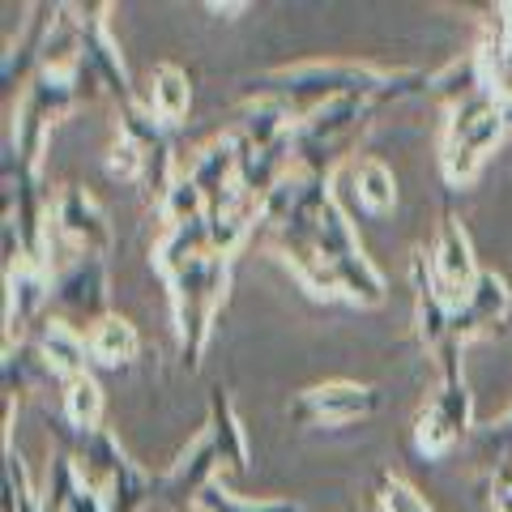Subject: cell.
<instances>
[{"mask_svg": "<svg viewBox=\"0 0 512 512\" xmlns=\"http://www.w3.org/2000/svg\"><path fill=\"white\" fill-rule=\"evenodd\" d=\"M158 274L171 286V308H175V333H180V355L188 367H197L205 342L214 329V312L227 295L231 278V256H218L210 248V222H184L163 235L154 248Z\"/></svg>", "mask_w": 512, "mask_h": 512, "instance_id": "1", "label": "cell"}, {"mask_svg": "<svg viewBox=\"0 0 512 512\" xmlns=\"http://www.w3.org/2000/svg\"><path fill=\"white\" fill-rule=\"evenodd\" d=\"M504 128H508V103L495 90H483L466 103L448 107L444 150H440V167L448 175V184L474 180V171L483 167V158L500 146Z\"/></svg>", "mask_w": 512, "mask_h": 512, "instance_id": "2", "label": "cell"}, {"mask_svg": "<svg viewBox=\"0 0 512 512\" xmlns=\"http://www.w3.org/2000/svg\"><path fill=\"white\" fill-rule=\"evenodd\" d=\"M470 423H474V406H470L466 380L444 376L440 393L431 397V406L419 414V423H414V444H419V453H427V457H444L448 448H457L470 436Z\"/></svg>", "mask_w": 512, "mask_h": 512, "instance_id": "3", "label": "cell"}, {"mask_svg": "<svg viewBox=\"0 0 512 512\" xmlns=\"http://www.w3.org/2000/svg\"><path fill=\"white\" fill-rule=\"evenodd\" d=\"M52 303L60 308V320H90L99 325L103 320V303H107V269H103V256H86V252H73L56 274H52Z\"/></svg>", "mask_w": 512, "mask_h": 512, "instance_id": "4", "label": "cell"}, {"mask_svg": "<svg viewBox=\"0 0 512 512\" xmlns=\"http://www.w3.org/2000/svg\"><path fill=\"white\" fill-rule=\"evenodd\" d=\"M376 406H380V393L372 384L338 380V384H320V389L299 393L291 402V419L303 427H342V423L367 419Z\"/></svg>", "mask_w": 512, "mask_h": 512, "instance_id": "5", "label": "cell"}, {"mask_svg": "<svg viewBox=\"0 0 512 512\" xmlns=\"http://www.w3.org/2000/svg\"><path fill=\"white\" fill-rule=\"evenodd\" d=\"M218 466H222V457L210 440V431H201V436L184 448V457L158 478V500H167L180 512H197L201 495L210 491V483H218Z\"/></svg>", "mask_w": 512, "mask_h": 512, "instance_id": "6", "label": "cell"}, {"mask_svg": "<svg viewBox=\"0 0 512 512\" xmlns=\"http://www.w3.org/2000/svg\"><path fill=\"white\" fill-rule=\"evenodd\" d=\"M52 231L60 244H69L86 256H103L111 248V227H107V214L99 210V201L82 188H64L60 197L52 201Z\"/></svg>", "mask_w": 512, "mask_h": 512, "instance_id": "7", "label": "cell"}, {"mask_svg": "<svg viewBox=\"0 0 512 512\" xmlns=\"http://www.w3.org/2000/svg\"><path fill=\"white\" fill-rule=\"evenodd\" d=\"M30 342H35V350L47 359V367H52L60 380L90 376V363H94V355H90V333L69 325V320H60V316L39 320V333Z\"/></svg>", "mask_w": 512, "mask_h": 512, "instance_id": "8", "label": "cell"}, {"mask_svg": "<svg viewBox=\"0 0 512 512\" xmlns=\"http://www.w3.org/2000/svg\"><path fill=\"white\" fill-rule=\"evenodd\" d=\"M508 308H512V295H508L504 278L478 274V278L470 282V291L461 295V303L453 308V338H457V342H470L474 333L500 325V320L508 316Z\"/></svg>", "mask_w": 512, "mask_h": 512, "instance_id": "9", "label": "cell"}, {"mask_svg": "<svg viewBox=\"0 0 512 512\" xmlns=\"http://www.w3.org/2000/svg\"><path fill=\"white\" fill-rule=\"evenodd\" d=\"M431 269H436V282H440V291H444V299L453 303V308L461 303V295L470 291V282L483 274V269L474 265L470 239H466V231H461L457 218H444L436 252H431Z\"/></svg>", "mask_w": 512, "mask_h": 512, "instance_id": "10", "label": "cell"}, {"mask_svg": "<svg viewBox=\"0 0 512 512\" xmlns=\"http://www.w3.org/2000/svg\"><path fill=\"white\" fill-rule=\"evenodd\" d=\"M205 431H210V440H214V448H218L222 466H231V470H244V466H248L244 427H239L231 397L222 393V389H210V423H205Z\"/></svg>", "mask_w": 512, "mask_h": 512, "instance_id": "11", "label": "cell"}, {"mask_svg": "<svg viewBox=\"0 0 512 512\" xmlns=\"http://www.w3.org/2000/svg\"><path fill=\"white\" fill-rule=\"evenodd\" d=\"M188 103H192L188 73L180 69V64H154V69H150V99H146V107L163 124L175 128L188 116Z\"/></svg>", "mask_w": 512, "mask_h": 512, "instance_id": "12", "label": "cell"}, {"mask_svg": "<svg viewBox=\"0 0 512 512\" xmlns=\"http://www.w3.org/2000/svg\"><path fill=\"white\" fill-rule=\"evenodd\" d=\"M90 355L94 363H103V367H128L137 355H141V338H137V329L128 325V320L120 316H103L99 325H90Z\"/></svg>", "mask_w": 512, "mask_h": 512, "instance_id": "13", "label": "cell"}, {"mask_svg": "<svg viewBox=\"0 0 512 512\" xmlns=\"http://www.w3.org/2000/svg\"><path fill=\"white\" fill-rule=\"evenodd\" d=\"M350 184H355V197L367 214H384V210H393V201H397V180H393V171L376 163V158H363V163L350 167Z\"/></svg>", "mask_w": 512, "mask_h": 512, "instance_id": "14", "label": "cell"}, {"mask_svg": "<svg viewBox=\"0 0 512 512\" xmlns=\"http://www.w3.org/2000/svg\"><path fill=\"white\" fill-rule=\"evenodd\" d=\"M60 419L69 427H99V419H103V389H99V380H94V376L64 380Z\"/></svg>", "mask_w": 512, "mask_h": 512, "instance_id": "15", "label": "cell"}, {"mask_svg": "<svg viewBox=\"0 0 512 512\" xmlns=\"http://www.w3.org/2000/svg\"><path fill=\"white\" fill-rule=\"evenodd\" d=\"M210 214V201H205V192L197 188V180L184 171L180 180H175L167 188V197H163V218L171 222V227H184V222H197Z\"/></svg>", "mask_w": 512, "mask_h": 512, "instance_id": "16", "label": "cell"}, {"mask_svg": "<svg viewBox=\"0 0 512 512\" xmlns=\"http://www.w3.org/2000/svg\"><path fill=\"white\" fill-rule=\"evenodd\" d=\"M201 508H210V512H308L295 500H244V495L227 491L222 483H210V491L201 495Z\"/></svg>", "mask_w": 512, "mask_h": 512, "instance_id": "17", "label": "cell"}, {"mask_svg": "<svg viewBox=\"0 0 512 512\" xmlns=\"http://www.w3.org/2000/svg\"><path fill=\"white\" fill-rule=\"evenodd\" d=\"M107 171L116 175V180L141 184V180H146V150H141L133 137L120 133V141H116V146H111V154H107Z\"/></svg>", "mask_w": 512, "mask_h": 512, "instance_id": "18", "label": "cell"}, {"mask_svg": "<svg viewBox=\"0 0 512 512\" xmlns=\"http://www.w3.org/2000/svg\"><path fill=\"white\" fill-rule=\"evenodd\" d=\"M64 512H107V500H103V495L99 491H94V487H77V495H73V500H69V508H64Z\"/></svg>", "mask_w": 512, "mask_h": 512, "instance_id": "19", "label": "cell"}, {"mask_svg": "<svg viewBox=\"0 0 512 512\" xmlns=\"http://www.w3.org/2000/svg\"><path fill=\"white\" fill-rule=\"evenodd\" d=\"M197 512H210V508H197Z\"/></svg>", "mask_w": 512, "mask_h": 512, "instance_id": "20", "label": "cell"}]
</instances>
